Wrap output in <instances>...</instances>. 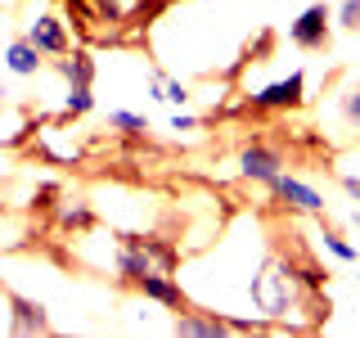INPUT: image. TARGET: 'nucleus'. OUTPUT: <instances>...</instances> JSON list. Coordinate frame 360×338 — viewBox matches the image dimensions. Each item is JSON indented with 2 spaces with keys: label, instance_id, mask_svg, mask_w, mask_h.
Returning a JSON list of instances; mask_svg holds the SVG:
<instances>
[{
  "label": "nucleus",
  "instance_id": "nucleus-14",
  "mask_svg": "<svg viewBox=\"0 0 360 338\" xmlns=\"http://www.w3.org/2000/svg\"><path fill=\"white\" fill-rule=\"evenodd\" d=\"M108 127L122 131V135H144V131H149V118H140V113H127V108H108Z\"/></svg>",
  "mask_w": 360,
  "mask_h": 338
},
{
  "label": "nucleus",
  "instance_id": "nucleus-9",
  "mask_svg": "<svg viewBox=\"0 0 360 338\" xmlns=\"http://www.w3.org/2000/svg\"><path fill=\"white\" fill-rule=\"evenodd\" d=\"M54 73H59L68 86H95L99 63L90 59L86 50H68V54H59V59H54Z\"/></svg>",
  "mask_w": 360,
  "mask_h": 338
},
{
  "label": "nucleus",
  "instance_id": "nucleus-12",
  "mask_svg": "<svg viewBox=\"0 0 360 338\" xmlns=\"http://www.w3.org/2000/svg\"><path fill=\"white\" fill-rule=\"evenodd\" d=\"M320 248L333 257V262H342V266H352L356 257H360V248H356L352 239H342L338 230H320Z\"/></svg>",
  "mask_w": 360,
  "mask_h": 338
},
{
  "label": "nucleus",
  "instance_id": "nucleus-11",
  "mask_svg": "<svg viewBox=\"0 0 360 338\" xmlns=\"http://www.w3.org/2000/svg\"><path fill=\"white\" fill-rule=\"evenodd\" d=\"M54 221H59V230H68V234H86L90 225H95V208H90L86 199H68V203H59Z\"/></svg>",
  "mask_w": 360,
  "mask_h": 338
},
{
  "label": "nucleus",
  "instance_id": "nucleus-19",
  "mask_svg": "<svg viewBox=\"0 0 360 338\" xmlns=\"http://www.w3.org/2000/svg\"><path fill=\"white\" fill-rule=\"evenodd\" d=\"M194 127H198V118H194V113H180V108L172 113V131H194Z\"/></svg>",
  "mask_w": 360,
  "mask_h": 338
},
{
  "label": "nucleus",
  "instance_id": "nucleus-15",
  "mask_svg": "<svg viewBox=\"0 0 360 338\" xmlns=\"http://www.w3.org/2000/svg\"><path fill=\"white\" fill-rule=\"evenodd\" d=\"M338 113H342L347 127H356V131H360V82H356V86H347L342 95H338Z\"/></svg>",
  "mask_w": 360,
  "mask_h": 338
},
{
  "label": "nucleus",
  "instance_id": "nucleus-2",
  "mask_svg": "<svg viewBox=\"0 0 360 338\" xmlns=\"http://www.w3.org/2000/svg\"><path fill=\"white\" fill-rule=\"evenodd\" d=\"M288 167V158L279 144H266V140H248L239 149V176L243 180H257V185L270 189V180H275L279 172Z\"/></svg>",
  "mask_w": 360,
  "mask_h": 338
},
{
  "label": "nucleus",
  "instance_id": "nucleus-3",
  "mask_svg": "<svg viewBox=\"0 0 360 338\" xmlns=\"http://www.w3.org/2000/svg\"><path fill=\"white\" fill-rule=\"evenodd\" d=\"M329 23H333V9L324 5V0H315V5H307L297 18L288 23V41L297 45V50L315 54V50L329 45Z\"/></svg>",
  "mask_w": 360,
  "mask_h": 338
},
{
  "label": "nucleus",
  "instance_id": "nucleus-22",
  "mask_svg": "<svg viewBox=\"0 0 360 338\" xmlns=\"http://www.w3.org/2000/svg\"><path fill=\"white\" fill-rule=\"evenodd\" d=\"M356 280H360V275H356Z\"/></svg>",
  "mask_w": 360,
  "mask_h": 338
},
{
  "label": "nucleus",
  "instance_id": "nucleus-17",
  "mask_svg": "<svg viewBox=\"0 0 360 338\" xmlns=\"http://www.w3.org/2000/svg\"><path fill=\"white\" fill-rule=\"evenodd\" d=\"M162 99H167V104H176V108H185V104H189V86H185V82H172V77H162Z\"/></svg>",
  "mask_w": 360,
  "mask_h": 338
},
{
  "label": "nucleus",
  "instance_id": "nucleus-10",
  "mask_svg": "<svg viewBox=\"0 0 360 338\" xmlns=\"http://www.w3.org/2000/svg\"><path fill=\"white\" fill-rule=\"evenodd\" d=\"M5 68H9L14 77H37L41 68H45V54H41L27 37H18V41L5 45Z\"/></svg>",
  "mask_w": 360,
  "mask_h": 338
},
{
  "label": "nucleus",
  "instance_id": "nucleus-1",
  "mask_svg": "<svg viewBox=\"0 0 360 338\" xmlns=\"http://www.w3.org/2000/svg\"><path fill=\"white\" fill-rule=\"evenodd\" d=\"M302 99H307V73L297 68V73L252 90V95H248V108L252 113H292V108H302Z\"/></svg>",
  "mask_w": 360,
  "mask_h": 338
},
{
  "label": "nucleus",
  "instance_id": "nucleus-18",
  "mask_svg": "<svg viewBox=\"0 0 360 338\" xmlns=\"http://www.w3.org/2000/svg\"><path fill=\"white\" fill-rule=\"evenodd\" d=\"M338 185H342V194L352 199V203H360V176L356 172H342V176H338Z\"/></svg>",
  "mask_w": 360,
  "mask_h": 338
},
{
  "label": "nucleus",
  "instance_id": "nucleus-6",
  "mask_svg": "<svg viewBox=\"0 0 360 338\" xmlns=\"http://www.w3.org/2000/svg\"><path fill=\"white\" fill-rule=\"evenodd\" d=\"M135 289H140L149 302H158V307H167V311L189 307L185 289H180V280L172 275V270H149V275H140V280H135Z\"/></svg>",
  "mask_w": 360,
  "mask_h": 338
},
{
  "label": "nucleus",
  "instance_id": "nucleus-5",
  "mask_svg": "<svg viewBox=\"0 0 360 338\" xmlns=\"http://www.w3.org/2000/svg\"><path fill=\"white\" fill-rule=\"evenodd\" d=\"M37 50L45 54V59H59V54H68L72 50V37H68V23L59 18V14H37L27 23V32H22Z\"/></svg>",
  "mask_w": 360,
  "mask_h": 338
},
{
  "label": "nucleus",
  "instance_id": "nucleus-4",
  "mask_svg": "<svg viewBox=\"0 0 360 338\" xmlns=\"http://www.w3.org/2000/svg\"><path fill=\"white\" fill-rule=\"evenodd\" d=\"M270 194L284 203L288 212H302V217H320V212H324V194H320L315 185H307L302 176L279 172L275 180H270Z\"/></svg>",
  "mask_w": 360,
  "mask_h": 338
},
{
  "label": "nucleus",
  "instance_id": "nucleus-13",
  "mask_svg": "<svg viewBox=\"0 0 360 338\" xmlns=\"http://www.w3.org/2000/svg\"><path fill=\"white\" fill-rule=\"evenodd\" d=\"M95 113V86H68V99H63V118H86Z\"/></svg>",
  "mask_w": 360,
  "mask_h": 338
},
{
  "label": "nucleus",
  "instance_id": "nucleus-7",
  "mask_svg": "<svg viewBox=\"0 0 360 338\" xmlns=\"http://www.w3.org/2000/svg\"><path fill=\"white\" fill-rule=\"evenodd\" d=\"M9 334H50V311H45V302L9 293Z\"/></svg>",
  "mask_w": 360,
  "mask_h": 338
},
{
  "label": "nucleus",
  "instance_id": "nucleus-21",
  "mask_svg": "<svg viewBox=\"0 0 360 338\" xmlns=\"http://www.w3.org/2000/svg\"><path fill=\"white\" fill-rule=\"evenodd\" d=\"M0 95H5V90H0Z\"/></svg>",
  "mask_w": 360,
  "mask_h": 338
},
{
  "label": "nucleus",
  "instance_id": "nucleus-20",
  "mask_svg": "<svg viewBox=\"0 0 360 338\" xmlns=\"http://www.w3.org/2000/svg\"><path fill=\"white\" fill-rule=\"evenodd\" d=\"M356 225H360V208H356Z\"/></svg>",
  "mask_w": 360,
  "mask_h": 338
},
{
  "label": "nucleus",
  "instance_id": "nucleus-8",
  "mask_svg": "<svg viewBox=\"0 0 360 338\" xmlns=\"http://www.w3.org/2000/svg\"><path fill=\"white\" fill-rule=\"evenodd\" d=\"M172 334L180 338H217V334H230V320L217 311H202V307H180Z\"/></svg>",
  "mask_w": 360,
  "mask_h": 338
},
{
  "label": "nucleus",
  "instance_id": "nucleus-16",
  "mask_svg": "<svg viewBox=\"0 0 360 338\" xmlns=\"http://www.w3.org/2000/svg\"><path fill=\"white\" fill-rule=\"evenodd\" d=\"M333 18H338V27H347V32H360V0H342Z\"/></svg>",
  "mask_w": 360,
  "mask_h": 338
}]
</instances>
